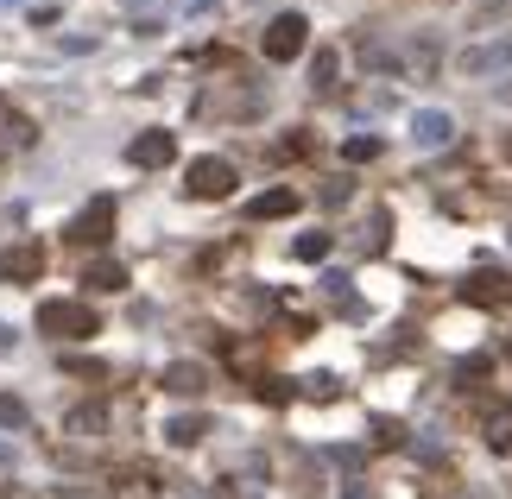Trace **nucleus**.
Returning a JSON list of instances; mask_svg holds the SVG:
<instances>
[{
	"label": "nucleus",
	"instance_id": "dca6fc26",
	"mask_svg": "<svg viewBox=\"0 0 512 499\" xmlns=\"http://www.w3.org/2000/svg\"><path fill=\"white\" fill-rule=\"evenodd\" d=\"M310 89H317V95L336 89V51H317V64H310Z\"/></svg>",
	"mask_w": 512,
	"mask_h": 499
},
{
	"label": "nucleus",
	"instance_id": "4be33fe9",
	"mask_svg": "<svg viewBox=\"0 0 512 499\" xmlns=\"http://www.w3.org/2000/svg\"><path fill=\"white\" fill-rule=\"evenodd\" d=\"M304 152H310V133H304V127L279 139V158H304Z\"/></svg>",
	"mask_w": 512,
	"mask_h": 499
},
{
	"label": "nucleus",
	"instance_id": "39448f33",
	"mask_svg": "<svg viewBox=\"0 0 512 499\" xmlns=\"http://www.w3.org/2000/svg\"><path fill=\"white\" fill-rule=\"evenodd\" d=\"M456 70L462 76H500V70H512V38H487V45H468L462 57H456Z\"/></svg>",
	"mask_w": 512,
	"mask_h": 499
},
{
	"label": "nucleus",
	"instance_id": "7ed1b4c3",
	"mask_svg": "<svg viewBox=\"0 0 512 499\" xmlns=\"http://www.w3.org/2000/svg\"><path fill=\"white\" fill-rule=\"evenodd\" d=\"M304 45H310V19L304 13H279L266 26V38H260L266 64H291V57H304Z\"/></svg>",
	"mask_w": 512,
	"mask_h": 499
},
{
	"label": "nucleus",
	"instance_id": "1a4fd4ad",
	"mask_svg": "<svg viewBox=\"0 0 512 499\" xmlns=\"http://www.w3.org/2000/svg\"><path fill=\"white\" fill-rule=\"evenodd\" d=\"M411 139H418V146H449V139H456V121H449L443 108H418L411 114Z\"/></svg>",
	"mask_w": 512,
	"mask_h": 499
},
{
	"label": "nucleus",
	"instance_id": "6e6552de",
	"mask_svg": "<svg viewBox=\"0 0 512 499\" xmlns=\"http://www.w3.org/2000/svg\"><path fill=\"white\" fill-rule=\"evenodd\" d=\"M159 386H165L171 398H203V392H209V367H196V361H171V367L159 373Z\"/></svg>",
	"mask_w": 512,
	"mask_h": 499
},
{
	"label": "nucleus",
	"instance_id": "bb28decb",
	"mask_svg": "<svg viewBox=\"0 0 512 499\" xmlns=\"http://www.w3.org/2000/svg\"><path fill=\"white\" fill-rule=\"evenodd\" d=\"M0 499H13V493H0Z\"/></svg>",
	"mask_w": 512,
	"mask_h": 499
},
{
	"label": "nucleus",
	"instance_id": "aec40b11",
	"mask_svg": "<svg viewBox=\"0 0 512 499\" xmlns=\"http://www.w3.org/2000/svg\"><path fill=\"white\" fill-rule=\"evenodd\" d=\"M304 386V398H336L342 386H336V373H310V379H298Z\"/></svg>",
	"mask_w": 512,
	"mask_h": 499
},
{
	"label": "nucleus",
	"instance_id": "f03ea898",
	"mask_svg": "<svg viewBox=\"0 0 512 499\" xmlns=\"http://www.w3.org/2000/svg\"><path fill=\"white\" fill-rule=\"evenodd\" d=\"M234 165L228 158H190V171H184V190L196 196V203H222V196H234Z\"/></svg>",
	"mask_w": 512,
	"mask_h": 499
},
{
	"label": "nucleus",
	"instance_id": "b1692460",
	"mask_svg": "<svg viewBox=\"0 0 512 499\" xmlns=\"http://www.w3.org/2000/svg\"><path fill=\"white\" fill-rule=\"evenodd\" d=\"M373 436H380V443H392V449L405 443V430H399V424H386V417H380V424H373Z\"/></svg>",
	"mask_w": 512,
	"mask_h": 499
},
{
	"label": "nucleus",
	"instance_id": "412c9836",
	"mask_svg": "<svg viewBox=\"0 0 512 499\" xmlns=\"http://www.w3.org/2000/svg\"><path fill=\"white\" fill-rule=\"evenodd\" d=\"M291 253H298V259H329V234H298Z\"/></svg>",
	"mask_w": 512,
	"mask_h": 499
},
{
	"label": "nucleus",
	"instance_id": "5701e85b",
	"mask_svg": "<svg viewBox=\"0 0 512 499\" xmlns=\"http://www.w3.org/2000/svg\"><path fill=\"white\" fill-rule=\"evenodd\" d=\"M64 367H70L76 379H108V367H102V361H83V354H70V361H64Z\"/></svg>",
	"mask_w": 512,
	"mask_h": 499
},
{
	"label": "nucleus",
	"instance_id": "a878e982",
	"mask_svg": "<svg viewBox=\"0 0 512 499\" xmlns=\"http://www.w3.org/2000/svg\"><path fill=\"white\" fill-rule=\"evenodd\" d=\"M7 462H13V449H7V443H0V468H7Z\"/></svg>",
	"mask_w": 512,
	"mask_h": 499
},
{
	"label": "nucleus",
	"instance_id": "20e7f679",
	"mask_svg": "<svg viewBox=\"0 0 512 499\" xmlns=\"http://www.w3.org/2000/svg\"><path fill=\"white\" fill-rule=\"evenodd\" d=\"M114 215H121V209H114V196H89L64 234H70L76 247H102V241H114Z\"/></svg>",
	"mask_w": 512,
	"mask_h": 499
},
{
	"label": "nucleus",
	"instance_id": "f3484780",
	"mask_svg": "<svg viewBox=\"0 0 512 499\" xmlns=\"http://www.w3.org/2000/svg\"><path fill=\"white\" fill-rule=\"evenodd\" d=\"M64 430H70V436H95V430H102V405L70 411V417H64Z\"/></svg>",
	"mask_w": 512,
	"mask_h": 499
},
{
	"label": "nucleus",
	"instance_id": "393cba45",
	"mask_svg": "<svg viewBox=\"0 0 512 499\" xmlns=\"http://www.w3.org/2000/svg\"><path fill=\"white\" fill-rule=\"evenodd\" d=\"M13 342H19V335H13L7 323H0V354H13Z\"/></svg>",
	"mask_w": 512,
	"mask_h": 499
},
{
	"label": "nucleus",
	"instance_id": "6ab92c4d",
	"mask_svg": "<svg viewBox=\"0 0 512 499\" xmlns=\"http://www.w3.org/2000/svg\"><path fill=\"white\" fill-rule=\"evenodd\" d=\"M0 430H26V405L13 392H0Z\"/></svg>",
	"mask_w": 512,
	"mask_h": 499
},
{
	"label": "nucleus",
	"instance_id": "9b49d317",
	"mask_svg": "<svg viewBox=\"0 0 512 499\" xmlns=\"http://www.w3.org/2000/svg\"><path fill=\"white\" fill-rule=\"evenodd\" d=\"M279 215H298V190H260L247 203V222H279Z\"/></svg>",
	"mask_w": 512,
	"mask_h": 499
},
{
	"label": "nucleus",
	"instance_id": "ddd939ff",
	"mask_svg": "<svg viewBox=\"0 0 512 499\" xmlns=\"http://www.w3.org/2000/svg\"><path fill=\"white\" fill-rule=\"evenodd\" d=\"M38 266H45V253H38V241H19L7 259H0V272H7V278H19V285H26V278H38Z\"/></svg>",
	"mask_w": 512,
	"mask_h": 499
},
{
	"label": "nucleus",
	"instance_id": "423d86ee",
	"mask_svg": "<svg viewBox=\"0 0 512 499\" xmlns=\"http://www.w3.org/2000/svg\"><path fill=\"white\" fill-rule=\"evenodd\" d=\"M171 158H177V139H171L165 127H146V133L127 146V165H140V171H159V165H171Z\"/></svg>",
	"mask_w": 512,
	"mask_h": 499
},
{
	"label": "nucleus",
	"instance_id": "0eeeda50",
	"mask_svg": "<svg viewBox=\"0 0 512 499\" xmlns=\"http://www.w3.org/2000/svg\"><path fill=\"white\" fill-rule=\"evenodd\" d=\"M462 297H468V304H512V272H494V266L468 272Z\"/></svg>",
	"mask_w": 512,
	"mask_h": 499
},
{
	"label": "nucleus",
	"instance_id": "2eb2a0df",
	"mask_svg": "<svg viewBox=\"0 0 512 499\" xmlns=\"http://www.w3.org/2000/svg\"><path fill=\"white\" fill-rule=\"evenodd\" d=\"M83 285L89 291H127V266L121 259H95V266L83 272Z\"/></svg>",
	"mask_w": 512,
	"mask_h": 499
},
{
	"label": "nucleus",
	"instance_id": "9d476101",
	"mask_svg": "<svg viewBox=\"0 0 512 499\" xmlns=\"http://www.w3.org/2000/svg\"><path fill=\"white\" fill-rule=\"evenodd\" d=\"M32 146H38V127L0 102V152H32Z\"/></svg>",
	"mask_w": 512,
	"mask_h": 499
},
{
	"label": "nucleus",
	"instance_id": "f8f14e48",
	"mask_svg": "<svg viewBox=\"0 0 512 499\" xmlns=\"http://www.w3.org/2000/svg\"><path fill=\"white\" fill-rule=\"evenodd\" d=\"M203 436H209V417L203 411H184V417H171V424H165V443L171 449H196Z\"/></svg>",
	"mask_w": 512,
	"mask_h": 499
},
{
	"label": "nucleus",
	"instance_id": "f257e3e1",
	"mask_svg": "<svg viewBox=\"0 0 512 499\" xmlns=\"http://www.w3.org/2000/svg\"><path fill=\"white\" fill-rule=\"evenodd\" d=\"M38 335H51V342H83V335H102V316L89 304H76V297H51V304H38Z\"/></svg>",
	"mask_w": 512,
	"mask_h": 499
},
{
	"label": "nucleus",
	"instance_id": "a211bd4d",
	"mask_svg": "<svg viewBox=\"0 0 512 499\" xmlns=\"http://www.w3.org/2000/svg\"><path fill=\"white\" fill-rule=\"evenodd\" d=\"M342 158H348V165H367V158H380V139H373V133H354L348 146H342Z\"/></svg>",
	"mask_w": 512,
	"mask_h": 499
},
{
	"label": "nucleus",
	"instance_id": "4468645a",
	"mask_svg": "<svg viewBox=\"0 0 512 499\" xmlns=\"http://www.w3.org/2000/svg\"><path fill=\"white\" fill-rule=\"evenodd\" d=\"M481 436H487V449H506V443H512V398H500V405H487V417H481Z\"/></svg>",
	"mask_w": 512,
	"mask_h": 499
}]
</instances>
